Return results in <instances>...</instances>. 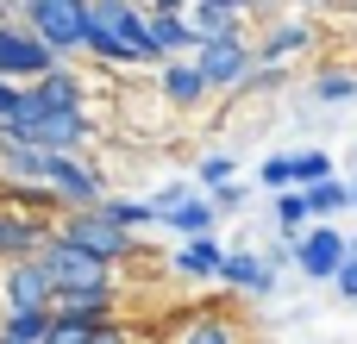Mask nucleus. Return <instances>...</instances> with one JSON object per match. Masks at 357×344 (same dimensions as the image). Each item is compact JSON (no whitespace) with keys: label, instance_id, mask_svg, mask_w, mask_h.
<instances>
[{"label":"nucleus","instance_id":"nucleus-1","mask_svg":"<svg viewBox=\"0 0 357 344\" xmlns=\"http://www.w3.org/2000/svg\"><path fill=\"white\" fill-rule=\"evenodd\" d=\"M88 56L107 63V69H144L151 63L144 0H88Z\"/></svg>","mask_w":357,"mask_h":344},{"label":"nucleus","instance_id":"nucleus-2","mask_svg":"<svg viewBox=\"0 0 357 344\" xmlns=\"http://www.w3.org/2000/svg\"><path fill=\"white\" fill-rule=\"evenodd\" d=\"M6 125L25 132V138L44 144V150H88V144L100 138V119H94L88 107H50L31 81L19 88V107L6 113Z\"/></svg>","mask_w":357,"mask_h":344},{"label":"nucleus","instance_id":"nucleus-3","mask_svg":"<svg viewBox=\"0 0 357 344\" xmlns=\"http://www.w3.org/2000/svg\"><path fill=\"white\" fill-rule=\"evenodd\" d=\"M38 263L50 269V282H56V301H63V295H113V288H119V263L94 257L88 244L63 238L56 226H50V238L38 244Z\"/></svg>","mask_w":357,"mask_h":344},{"label":"nucleus","instance_id":"nucleus-4","mask_svg":"<svg viewBox=\"0 0 357 344\" xmlns=\"http://www.w3.org/2000/svg\"><path fill=\"white\" fill-rule=\"evenodd\" d=\"M56 232L63 238H75V244H88L94 257H107V263H138L144 257V244H138V232H126L119 219H107L100 207H69L63 219H56Z\"/></svg>","mask_w":357,"mask_h":344},{"label":"nucleus","instance_id":"nucleus-5","mask_svg":"<svg viewBox=\"0 0 357 344\" xmlns=\"http://www.w3.org/2000/svg\"><path fill=\"white\" fill-rule=\"evenodd\" d=\"M25 25L56 56H82L88 50V0H25Z\"/></svg>","mask_w":357,"mask_h":344},{"label":"nucleus","instance_id":"nucleus-6","mask_svg":"<svg viewBox=\"0 0 357 344\" xmlns=\"http://www.w3.org/2000/svg\"><path fill=\"white\" fill-rule=\"evenodd\" d=\"M56 63H69V56H56L25 19H0V75H6V81H38V75H50Z\"/></svg>","mask_w":357,"mask_h":344},{"label":"nucleus","instance_id":"nucleus-7","mask_svg":"<svg viewBox=\"0 0 357 344\" xmlns=\"http://www.w3.org/2000/svg\"><path fill=\"white\" fill-rule=\"evenodd\" d=\"M44 182L56 188L63 213H69V207H100V201H107V175H100V163H88L82 150H50Z\"/></svg>","mask_w":357,"mask_h":344},{"label":"nucleus","instance_id":"nucleus-8","mask_svg":"<svg viewBox=\"0 0 357 344\" xmlns=\"http://www.w3.org/2000/svg\"><path fill=\"white\" fill-rule=\"evenodd\" d=\"M345 257H351V238H345L339 226H326V219H314V226L301 232V244H295V269H301L307 282H333V276L345 269Z\"/></svg>","mask_w":357,"mask_h":344},{"label":"nucleus","instance_id":"nucleus-9","mask_svg":"<svg viewBox=\"0 0 357 344\" xmlns=\"http://www.w3.org/2000/svg\"><path fill=\"white\" fill-rule=\"evenodd\" d=\"M0 301L6 307H56V282L38 257H13V263H0Z\"/></svg>","mask_w":357,"mask_h":344},{"label":"nucleus","instance_id":"nucleus-10","mask_svg":"<svg viewBox=\"0 0 357 344\" xmlns=\"http://www.w3.org/2000/svg\"><path fill=\"white\" fill-rule=\"evenodd\" d=\"M195 63H201V75H207L213 88H245L251 69H257V50H251L245 38H220V44H201Z\"/></svg>","mask_w":357,"mask_h":344},{"label":"nucleus","instance_id":"nucleus-11","mask_svg":"<svg viewBox=\"0 0 357 344\" xmlns=\"http://www.w3.org/2000/svg\"><path fill=\"white\" fill-rule=\"evenodd\" d=\"M144 38H151V63L188 56V50H195V25H188V6H144Z\"/></svg>","mask_w":357,"mask_h":344},{"label":"nucleus","instance_id":"nucleus-12","mask_svg":"<svg viewBox=\"0 0 357 344\" xmlns=\"http://www.w3.org/2000/svg\"><path fill=\"white\" fill-rule=\"evenodd\" d=\"M157 94H163L176 113H195V107L213 94V81L201 75V63H195V50H188V56H169V63H157Z\"/></svg>","mask_w":357,"mask_h":344},{"label":"nucleus","instance_id":"nucleus-13","mask_svg":"<svg viewBox=\"0 0 357 344\" xmlns=\"http://www.w3.org/2000/svg\"><path fill=\"white\" fill-rule=\"evenodd\" d=\"M276 276H282V269H276L264 251H226V263H220V288H226V295H270Z\"/></svg>","mask_w":357,"mask_h":344},{"label":"nucleus","instance_id":"nucleus-14","mask_svg":"<svg viewBox=\"0 0 357 344\" xmlns=\"http://www.w3.org/2000/svg\"><path fill=\"white\" fill-rule=\"evenodd\" d=\"M44 238H50V219H31V213H19V207H0V263L38 257Z\"/></svg>","mask_w":357,"mask_h":344},{"label":"nucleus","instance_id":"nucleus-15","mask_svg":"<svg viewBox=\"0 0 357 344\" xmlns=\"http://www.w3.org/2000/svg\"><path fill=\"white\" fill-rule=\"evenodd\" d=\"M188 25H195V50L220 44V38H245V13L220 6V0H188Z\"/></svg>","mask_w":357,"mask_h":344},{"label":"nucleus","instance_id":"nucleus-16","mask_svg":"<svg viewBox=\"0 0 357 344\" xmlns=\"http://www.w3.org/2000/svg\"><path fill=\"white\" fill-rule=\"evenodd\" d=\"M169 263H176V276H182V282H220L226 244H220V238L207 232V238H188V244H182V251L169 257Z\"/></svg>","mask_w":357,"mask_h":344},{"label":"nucleus","instance_id":"nucleus-17","mask_svg":"<svg viewBox=\"0 0 357 344\" xmlns=\"http://www.w3.org/2000/svg\"><path fill=\"white\" fill-rule=\"evenodd\" d=\"M163 226H176L182 238H207V232L220 226V207H213V194L201 188V194H182V201L163 213Z\"/></svg>","mask_w":357,"mask_h":344},{"label":"nucleus","instance_id":"nucleus-18","mask_svg":"<svg viewBox=\"0 0 357 344\" xmlns=\"http://www.w3.org/2000/svg\"><path fill=\"white\" fill-rule=\"evenodd\" d=\"M31 88H38L50 107H88V113H94V100H88V75H75L69 63H56L50 75H38Z\"/></svg>","mask_w":357,"mask_h":344},{"label":"nucleus","instance_id":"nucleus-19","mask_svg":"<svg viewBox=\"0 0 357 344\" xmlns=\"http://www.w3.org/2000/svg\"><path fill=\"white\" fill-rule=\"evenodd\" d=\"M50 320H56V307H6V313H0V332L19 338V344H44Z\"/></svg>","mask_w":357,"mask_h":344},{"label":"nucleus","instance_id":"nucleus-20","mask_svg":"<svg viewBox=\"0 0 357 344\" xmlns=\"http://www.w3.org/2000/svg\"><path fill=\"white\" fill-rule=\"evenodd\" d=\"M176 344H245V332H238L226 313H201V320H182Z\"/></svg>","mask_w":357,"mask_h":344},{"label":"nucleus","instance_id":"nucleus-21","mask_svg":"<svg viewBox=\"0 0 357 344\" xmlns=\"http://www.w3.org/2000/svg\"><path fill=\"white\" fill-rule=\"evenodd\" d=\"M314 226V207H307V188H276V232L301 238Z\"/></svg>","mask_w":357,"mask_h":344},{"label":"nucleus","instance_id":"nucleus-22","mask_svg":"<svg viewBox=\"0 0 357 344\" xmlns=\"http://www.w3.org/2000/svg\"><path fill=\"white\" fill-rule=\"evenodd\" d=\"M307 44H314V31H307L301 19H289V25H276V31L257 44V56H264V63H282V56H295V50H307Z\"/></svg>","mask_w":357,"mask_h":344},{"label":"nucleus","instance_id":"nucleus-23","mask_svg":"<svg viewBox=\"0 0 357 344\" xmlns=\"http://www.w3.org/2000/svg\"><path fill=\"white\" fill-rule=\"evenodd\" d=\"M307 207H314V219H333V213H345V207H351V182H339V175L314 182V188H307Z\"/></svg>","mask_w":357,"mask_h":344},{"label":"nucleus","instance_id":"nucleus-24","mask_svg":"<svg viewBox=\"0 0 357 344\" xmlns=\"http://www.w3.org/2000/svg\"><path fill=\"white\" fill-rule=\"evenodd\" d=\"M289 169H295V188H314V182L339 175V163H333L326 150H289Z\"/></svg>","mask_w":357,"mask_h":344},{"label":"nucleus","instance_id":"nucleus-25","mask_svg":"<svg viewBox=\"0 0 357 344\" xmlns=\"http://www.w3.org/2000/svg\"><path fill=\"white\" fill-rule=\"evenodd\" d=\"M100 213H107V219H119L126 232H138V226H163V213H157L151 201H113V194H107V201H100Z\"/></svg>","mask_w":357,"mask_h":344},{"label":"nucleus","instance_id":"nucleus-26","mask_svg":"<svg viewBox=\"0 0 357 344\" xmlns=\"http://www.w3.org/2000/svg\"><path fill=\"white\" fill-rule=\"evenodd\" d=\"M314 100H326V107L357 100V69H326V75H314Z\"/></svg>","mask_w":357,"mask_h":344},{"label":"nucleus","instance_id":"nucleus-27","mask_svg":"<svg viewBox=\"0 0 357 344\" xmlns=\"http://www.w3.org/2000/svg\"><path fill=\"white\" fill-rule=\"evenodd\" d=\"M100 332V326H88V320H69V313H56L50 320V332H44V344H88Z\"/></svg>","mask_w":357,"mask_h":344},{"label":"nucleus","instance_id":"nucleus-28","mask_svg":"<svg viewBox=\"0 0 357 344\" xmlns=\"http://www.w3.org/2000/svg\"><path fill=\"white\" fill-rule=\"evenodd\" d=\"M232 175H238V157H201V169H195V182H201L207 194H213L220 182H232Z\"/></svg>","mask_w":357,"mask_h":344},{"label":"nucleus","instance_id":"nucleus-29","mask_svg":"<svg viewBox=\"0 0 357 344\" xmlns=\"http://www.w3.org/2000/svg\"><path fill=\"white\" fill-rule=\"evenodd\" d=\"M282 81H289V63H264V56H257V69H251L245 88H251V94H270V88H282Z\"/></svg>","mask_w":357,"mask_h":344},{"label":"nucleus","instance_id":"nucleus-30","mask_svg":"<svg viewBox=\"0 0 357 344\" xmlns=\"http://www.w3.org/2000/svg\"><path fill=\"white\" fill-rule=\"evenodd\" d=\"M257 182H264V188H295V169H289V157H270V163L257 169Z\"/></svg>","mask_w":357,"mask_h":344},{"label":"nucleus","instance_id":"nucleus-31","mask_svg":"<svg viewBox=\"0 0 357 344\" xmlns=\"http://www.w3.org/2000/svg\"><path fill=\"white\" fill-rule=\"evenodd\" d=\"M88 344H138V332H132L126 320H107V326H100V332H94Z\"/></svg>","mask_w":357,"mask_h":344},{"label":"nucleus","instance_id":"nucleus-32","mask_svg":"<svg viewBox=\"0 0 357 344\" xmlns=\"http://www.w3.org/2000/svg\"><path fill=\"white\" fill-rule=\"evenodd\" d=\"M213 207H220V213L245 207V182H238V175H232V182H220V188H213Z\"/></svg>","mask_w":357,"mask_h":344},{"label":"nucleus","instance_id":"nucleus-33","mask_svg":"<svg viewBox=\"0 0 357 344\" xmlns=\"http://www.w3.org/2000/svg\"><path fill=\"white\" fill-rule=\"evenodd\" d=\"M182 194H195V188H188V182H169V188H157V194H151V207H157V213H169Z\"/></svg>","mask_w":357,"mask_h":344},{"label":"nucleus","instance_id":"nucleus-34","mask_svg":"<svg viewBox=\"0 0 357 344\" xmlns=\"http://www.w3.org/2000/svg\"><path fill=\"white\" fill-rule=\"evenodd\" d=\"M333 288H339V295H345V301H357V257H345V269H339V276H333Z\"/></svg>","mask_w":357,"mask_h":344},{"label":"nucleus","instance_id":"nucleus-35","mask_svg":"<svg viewBox=\"0 0 357 344\" xmlns=\"http://www.w3.org/2000/svg\"><path fill=\"white\" fill-rule=\"evenodd\" d=\"M19 88H25V81H6V75H0V125H6V113L19 107Z\"/></svg>","mask_w":357,"mask_h":344},{"label":"nucleus","instance_id":"nucleus-36","mask_svg":"<svg viewBox=\"0 0 357 344\" xmlns=\"http://www.w3.org/2000/svg\"><path fill=\"white\" fill-rule=\"evenodd\" d=\"M220 6H238V13H251V6H264V0H220Z\"/></svg>","mask_w":357,"mask_h":344},{"label":"nucleus","instance_id":"nucleus-37","mask_svg":"<svg viewBox=\"0 0 357 344\" xmlns=\"http://www.w3.org/2000/svg\"><path fill=\"white\" fill-rule=\"evenodd\" d=\"M144 6H188V0H144Z\"/></svg>","mask_w":357,"mask_h":344},{"label":"nucleus","instance_id":"nucleus-38","mask_svg":"<svg viewBox=\"0 0 357 344\" xmlns=\"http://www.w3.org/2000/svg\"><path fill=\"white\" fill-rule=\"evenodd\" d=\"M351 207H357V169H351Z\"/></svg>","mask_w":357,"mask_h":344},{"label":"nucleus","instance_id":"nucleus-39","mask_svg":"<svg viewBox=\"0 0 357 344\" xmlns=\"http://www.w3.org/2000/svg\"><path fill=\"white\" fill-rule=\"evenodd\" d=\"M0 344H19V338H6V332H0Z\"/></svg>","mask_w":357,"mask_h":344},{"label":"nucleus","instance_id":"nucleus-40","mask_svg":"<svg viewBox=\"0 0 357 344\" xmlns=\"http://www.w3.org/2000/svg\"><path fill=\"white\" fill-rule=\"evenodd\" d=\"M351 257H357V232H351Z\"/></svg>","mask_w":357,"mask_h":344},{"label":"nucleus","instance_id":"nucleus-41","mask_svg":"<svg viewBox=\"0 0 357 344\" xmlns=\"http://www.w3.org/2000/svg\"><path fill=\"white\" fill-rule=\"evenodd\" d=\"M0 207H6V201H0Z\"/></svg>","mask_w":357,"mask_h":344}]
</instances>
